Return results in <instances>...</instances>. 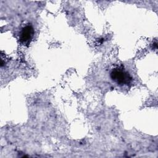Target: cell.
Segmentation results:
<instances>
[{
  "instance_id": "6da1fadb",
  "label": "cell",
  "mask_w": 158,
  "mask_h": 158,
  "mask_svg": "<svg viewBox=\"0 0 158 158\" xmlns=\"http://www.w3.org/2000/svg\"><path fill=\"white\" fill-rule=\"evenodd\" d=\"M110 77L113 81L120 85L128 86L133 80L130 74L122 67L113 69L110 72Z\"/></svg>"
},
{
  "instance_id": "7a4b0ae2",
  "label": "cell",
  "mask_w": 158,
  "mask_h": 158,
  "mask_svg": "<svg viewBox=\"0 0 158 158\" xmlns=\"http://www.w3.org/2000/svg\"><path fill=\"white\" fill-rule=\"evenodd\" d=\"M34 35V30L31 25H27L24 27L20 33L19 36L20 42L24 45L30 44Z\"/></svg>"
}]
</instances>
